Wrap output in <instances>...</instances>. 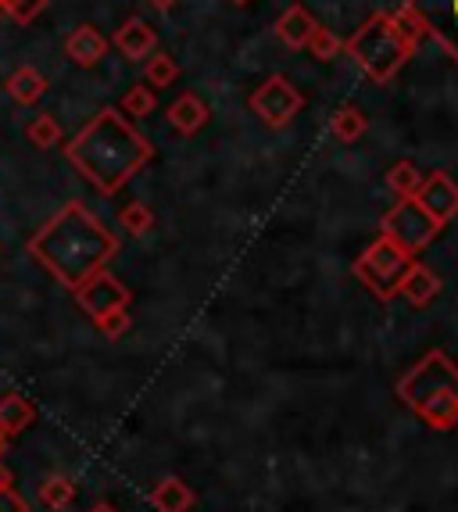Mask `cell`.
<instances>
[{"label":"cell","mask_w":458,"mask_h":512,"mask_svg":"<svg viewBox=\"0 0 458 512\" xmlns=\"http://www.w3.org/2000/svg\"><path fill=\"white\" fill-rule=\"evenodd\" d=\"M233 4H247V0H233Z\"/></svg>","instance_id":"d590c367"},{"label":"cell","mask_w":458,"mask_h":512,"mask_svg":"<svg viewBox=\"0 0 458 512\" xmlns=\"http://www.w3.org/2000/svg\"><path fill=\"white\" fill-rule=\"evenodd\" d=\"M154 108H158V97H154V90L144 83L129 86L126 97H122V104H119V111L126 115V119H147Z\"/></svg>","instance_id":"603a6c76"},{"label":"cell","mask_w":458,"mask_h":512,"mask_svg":"<svg viewBox=\"0 0 458 512\" xmlns=\"http://www.w3.org/2000/svg\"><path fill=\"white\" fill-rule=\"evenodd\" d=\"M147 4H151L154 11H172L179 4V0H147Z\"/></svg>","instance_id":"1f68e13d"},{"label":"cell","mask_w":458,"mask_h":512,"mask_svg":"<svg viewBox=\"0 0 458 512\" xmlns=\"http://www.w3.org/2000/svg\"><path fill=\"white\" fill-rule=\"evenodd\" d=\"M412 412L433 430H451L458 423V394H433L426 402L412 405Z\"/></svg>","instance_id":"e0dca14e"},{"label":"cell","mask_w":458,"mask_h":512,"mask_svg":"<svg viewBox=\"0 0 458 512\" xmlns=\"http://www.w3.org/2000/svg\"><path fill=\"white\" fill-rule=\"evenodd\" d=\"M344 51L355 58V65L373 79V83H391V79L405 69V61L416 54L401 40L394 18L383 15V11L369 18V22H362V29L351 36Z\"/></svg>","instance_id":"3957f363"},{"label":"cell","mask_w":458,"mask_h":512,"mask_svg":"<svg viewBox=\"0 0 458 512\" xmlns=\"http://www.w3.org/2000/svg\"><path fill=\"white\" fill-rule=\"evenodd\" d=\"M165 119H169V126L176 129V133L194 137V133H201V129L208 126V104L197 94H183L169 104V115H165Z\"/></svg>","instance_id":"5bb4252c"},{"label":"cell","mask_w":458,"mask_h":512,"mask_svg":"<svg viewBox=\"0 0 458 512\" xmlns=\"http://www.w3.org/2000/svg\"><path fill=\"white\" fill-rule=\"evenodd\" d=\"M65 54L76 61L79 69H94L97 61L108 54V36H104L97 26H90V22H83V26H76L72 33H68Z\"/></svg>","instance_id":"7c38bea8"},{"label":"cell","mask_w":458,"mask_h":512,"mask_svg":"<svg viewBox=\"0 0 458 512\" xmlns=\"http://www.w3.org/2000/svg\"><path fill=\"white\" fill-rule=\"evenodd\" d=\"M115 47H119V54L126 61H144L158 51V33H154L151 22L133 15L115 29Z\"/></svg>","instance_id":"8fae6325"},{"label":"cell","mask_w":458,"mask_h":512,"mask_svg":"<svg viewBox=\"0 0 458 512\" xmlns=\"http://www.w3.org/2000/svg\"><path fill=\"white\" fill-rule=\"evenodd\" d=\"M90 512H119V509H115V505H111V502H97Z\"/></svg>","instance_id":"d6a6232c"},{"label":"cell","mask_w":458,"mask_h":512,"mask_svg":"<svg viewBox=\"0 0 458 512\" xmlns=\"http://www.w3.org/2000/svg\"><path fill=\"white\" fill-rule=\"evenodd\" d=\"M308 51H312V58H319V61H333L340 51H344V43H340L326 26H315L312 40H308Z\"/></svg>","instance_id":"f1b7e54d"},{"label":"cell","mask_w":458,"mask_h":512,"mask_svg":"<svg viewBox=\"0 0 458 512\" xmlns=\"http://www.w3.org/2000/svg\"><path fill=\"white\" fill-rule=\"evenodd\" d=\"M315 26H319V22H315L301 4H294V8L283 11L280 22H276V36L287 43L290 51H301V47H308V40H312Z\"/></svg>","instance_id":"2e32d148"},{"label":"cell","mask_w":458,"mask_h":512,"mask_svg":"<svg viewBox=\"0 0 458 512\" xmlns=\"http://www.w3.org/2000/svg\"><path fill=\"white\" fill-rule=\"evenodd\" d=\"M437 233H441V222L430 219V212H423L416 197H401L398 205L380 219V237L394 240L408 255L423 251Z\"/></svg>","instance_id":"8992f818"},{"label":"cell","mask_w":458,"mask_h":512,"mask_svg":"<svg viewBox=\"0 0 458 512\" xmlns=\"http://www.w3.org/2000/svg\"><path fill=\"white\" fill-rule=\"evenodd\" d=\"M4 90H8V97L15 104H36L47 94V79H43V72H36L33 65H22V69H15L8 76Z\"/></svg>","instance_id":"ac0fdd59"},{"label":"cell","mask_w":458,"mask_h":512,"mask_svg":"<svg viewBox=\"0 0 458 512\" xmlns=\"http://www.w3.org/2000/svg\"><path fill=\"white\" fill-rule=\"evenodd\" d=\"M151 505L158 512H187L190 505H194V491H190L179 477H165V480L154 484Z\"/></svg>","instance_id":"d6986e66"},{"label":"cell","mask_w":458,"mask_h":512,"mask_svg":"<svg viewBox=\"0 0 458 512\" xmlns=\"http://www.w3.org/2000/svg\"><path fill=\"white\" fill-rule=\"evenodd\" d=\"M61 122L54 119V115H36L33 122L26 126V140L36 147V151H51V147L61 144Z\"/></svg>","instance_id":"7402d4cb"},{"label":"cell","mask_w":458,"mask_h":512,"mask_svg":"<svg viewBox=\"0 0 458 512\" xmlns=\"http://www.w3.org/2000/svg\"><path fill=\"white\" fill-rule=\"evenodd\" d=\"M419 183H423V172H419L412 162H398V165H391V172H387V187H391L398 197H416Z\"/></svg>","instance_id":"4316f807"},{"label":"cell","mask_w":458,"mask_h":512,"mask_svg":"<svg viewBox=\"0 0 458 512\" xmlns=\"http://www.w3.org/2000/svg\"><path fill=\"white\" fill-rule=\"evenodd\" d=\"M398 294H405L412 305H430V301L441 294V280H437V273H430L423 262H412L405 273H401Z\"/></svg>","instance_id":"9a60e30c"},{"label":"cell","mask_w":458,"mask_h":512,"mask_svg":"<svg viewBox=\"0 0 458 512\" xmlns=\"http://www.w3.org/2000/svg\"><path fill=\"white\" fill-rule=\"evenodd\" d=\"M412 262H416V258L408 255L405 248H398L394 240L380 237L362 251V258L355 262V276L380 301H391V298H398V280Z\"/></svg>","instance_id":"277c9868"},{"label":"cell","mask_w":458,"mask_h":512,"mask_svg":"<svg viewBox=\"0 0 458 512\" xmlns=\"http://www.w3.org/2000/svg\"><path fill=\"white\" fill-rule=\"evenodd\" d=\"M305 108V94L290 83L287 76H269L255 94H251V111L265 122L269 129H283L301 115Z\"/></svg>","instance_id":"52a82bcc"},{"label":"cell","mask_w":458,"mask_h":512,"mask_svg":"<svg viewBox=\"0 0 458 512\" xmlns=\"http://www.w3.org/2000/svg\"><path fill=\"white\" fill-rule=\"evenodd\" d=\"M36 495H40V502L47 505V509L54 512H65L68 505L76 502V484L65 477V473H51V477H43L40 487H36Z\"/></svg>","instance_id":"ffe728a7"},{"label":"cell","mask_w":458,"mask_h":512,"mask_svg":"<svg viewBox=\"0 0 458 512\" xmlns=\"http://www.w3.org/2000/svg\"><path fill=\"white\" fill-rule=\"evenodd\" d=\"M394 26H398V33H401V40L416 51L419 43H423V36H430L426 33V26H423V18L416 15V8L412 4H401V11H394Z\"/></svg>","instance_id":"484cf974"},{"label":"cell","mask_w":458,"mask_h":512,"mask_svg":"<svg viewBox=\"0 0 458 512\" xmlns=\"http://www.w3.org/2000/svg\"><path fill=\"white\" fill-rule=\"evenodd\" d=\"M330 126H333V137H337L340 144H355V140L365 133V126H369V122H365V115L355 108V104H344V108L333 111Z\"/></svg>","instance_id":"44dd1931"},{"label":"cell","mask_w":458,"mask_h":512,"mask_svg":"<svg viewBox=\"0 0 458 512\" xmlns=\"http://www.w3.org/2000/svg\"><path fill=\"white\" fill-rule=\"evenodd\" d=\"M26 251L65 291H76L83 280L108 269L119 255V237L83 201H68L29 237Z\"/></svg>","instance_id":"6da1fadb"},{"label":"cell","mask_w":458,"mask_h":512,"mask_svg":"<svg viewBox=\"0 0 458 512\" xmlns=\"http://www.w3.org/2000/svg\"><path fill=\"white\" fill-rule=\"evenodd\" d=\"M72 298H76V305L90 319H101L108 312H115V308L133 305V291H129L119 276H111L108 269H101V273H94L90 280L79 283L76 291H72Z\"/></svg>","instance_id":"ba28073f"},{"label":"cell","mask_w":458,"mask_h":512,"mask_svg":"<svg viewBox=\"0 0 458 512\" xmlns=\"http://www.w3.org/2000/svg\"><path fill=\"white\" fill-rule=\"evenodd\" d=\"M0 15H4V11H0Z\"/></svg>","instance_id":"8d00e7d4"},{"label":"cell","mask_w":458,"mask_h":512,"mask_svg":"<svg viewBox=\"0 0 458 512\" xmlns=\"http://www.w3.org/2000/svg\"><path fill=\"white\" fill-rule=\"evenodd\" d=\"M408 4L423 18L426 33L437 36L458 58V0H408Z\"/></svg>","instance_id":"9c48e42d"},{"label":"cell","mask_w":458,"mask_h":512,"mask_svg":"<svg viewBox=\"0 0 458 512\" xmlns=\"http://www.w3.org/2000/svg\"><path fill=\"white\" fill-rule=\"evenodd\" d=\"M33 423H36V409L26 394H18V391L0 394V437H4V441L18 437L22 430L33 427Z\"/></svg>","instance_id":"4fadbf2b"},{"label":"cell","mask_w":458,"mask_h":512,"mask_svg":"<svg viewBox=\"0 0 458 512\" xmlns=\"http://www.w3.org/2000/svg\"><path fill=\"white\" fill-rule=\"evenodd\" d=\"M433 394H458V366L444 351L423 355V359L398 380V398L408 409L426 402V398H433Z\"/></svg>","instance_id":"5b68a950"},{"label":"cell","mask_w":458,"mask_h":512,"mask_svg":"<svg viewBox=\"0 0 458 512\" xmlns=\"http://www.w3.org/2000/svg\"><path fill=\"white\" fill-rule=\"evenodd\" d=\"M94 326L108 337V341H119V337L129 333V326H133V316H129V308H115V312H108V316L94 319Z\"/></svg>","instance_id":"f546056e"},{"label":"cell","mask_w":458,"mask_h":512,"mask_svg":"<svg viewBox=\"0 0 458 512\" xmlns=\"http://www.w3.org/2000/svg\"><path fill=\"white\" fill-rule=\"evenodd\" d=\"M11 480V473H8V466H4V462H0V484H8Z\"/></svg>","instance_id":"836d02e7"},{"label":"cell","mask_w":458,"mask_h":512,"mask_svg":"<svg viewBox=\"0 0 458 512\" xmlns=\"http://www.w3.org/2000/svg\"><path fill=\"white\" fill-rule=\"evenodd\" d=\"M0 512H33L26 502V495L15 487V480H8V484H0Z\"/></svg>","instance_id":"4dcf8cb0"},{"label":"cell","mask_w":458,"mask_h":512,"mask_svg":"<svg viewBox=\"0 0 458 512\" xmlns=\"http://www.w3.org/2000/svg\"><path fill=\"white\" fill-rule=\"evenodd\" d=\"M4 4H8V0H0V11H4Z\"/></svg>","instance_id":"e575fe53"},{"label":"cell","mask_w":458,"mask_h":512,"mask_svg":"<svg viewBox=\"0 0 458 512\" xmlns=\"http://www.w3.org/2000/svg\"><path fill=\"white\" fill-rule=\"evenodd\" d=\"M416 201L423 205V212H430V219L444 226L458 215V183L448 172H430V180L423 176V183H419Z\"/></svg>","instance_id":"30bf717a"},{"label":"cell","mask_w":458,"mask_h":512,"mask_svg":"<svg viewBox=\"0 0 458 512\" xmlns=\"http://www.w3.org/2000/svg\"><path fill=\"white\" fill-rule=\"evenodd\" d=\"M47 4H51V0H8V4H4V15H8L15 26H33L36 18L47 11Z\"/></svg>","instance_id":"83f0119b"},{"label":"cell","mask_w":458,"mask_h":512,"mask_svg":"<svg viewBox=\"0 0 458 512\" xmlns=\"http://www.w3.org/2000/svg\"><path fill=\"white\" fill-rule=\"evenodd\" d=\"M144 79H147V86H172L179 79V65H176V58L172 54H165V51H154L151 58H147V65H144Z\"/></svg>","instance_id":"cb8c5ba5"},{"label":"cell","mask_w":458,"mask_h":512,"mask_svg":"<svg viewBox=\"0 0 458 512\" xmlns=\"http://www.w3.org/2000/svg\"><path fill=\"white\" fill-rule=\"evenodd\" d=\"M61 151L65 162L104 197L119 194L154 158V144L119 108H101L76 137L61 144Z\"/></svg>","instance_id":"7a4b0ae2"},{"label":"cell","mask_w":458,"mask_h":512,"mask_svg":"<svg viewBox=\"0 0 458 512\" xmlns=\"http://www.w3.org/2000/svg\"><path fill=\"white\" fill-rule=\"evenodd\" d=\"M119 226L129 233V237H147V233L154 230L151 205H144V201H129V205L119 212Z\"/></svg>","instance_id":"d4e9b609"}]
</instances>
